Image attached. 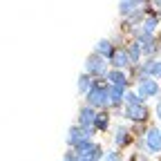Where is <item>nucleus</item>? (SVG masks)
<instances>
[{"mask_svg":"<svg viewBox=\"0 0 161 161\" xmlns=\"http://www.w3.org/2000/svg\"><path fill=\"white\" fill-rule=\"evenodd\" d=\"M105 78H98V80H94V85H92V90H90V94L85 96V105H90V108H94V110H105V108H110V92H108V83H103Z\"/></svg>","mask_w":161,"mask_h":161,"instance_id":"obj_1","label":"nucleus"},{"mask_svg":"<svg viewBox=\"0 0 161 161\" xmlns=\"http://www.w3.org/2000/svg\"><path fill=\"white\" fill-rule=\"evenodd\" d=\"M85 74H90L94 80L105 78V76L110 74V69H108V60H105L103 56H98L96 52H94V54H90V56H87V60H85Z\"/></svg>","mask_w":161,"mask_h":161,"instance_id":"obj_2","label":"nucleus"},{"mask_svg":"<svg viewBox=\"0 0 161 161\" xmlns=\"http://www.w3.org/2000/svg\"><path fill=\"white\" fill-rule=\"evenodd\" d=\"M76 157L78 159H85V161H103L105 159V152L98 143H94L92 139H87L85 143H80L78 148H74Z\"/></svg>","mask_w":161,"mask_h":161,"instance_id":"obj_3","label":"nucleus"},{"mask_svg":"<svg viewBox=\"0 0 161 161\" xmlns=\"http://www.w3.org/2000/svg\"><path fill=\"white\" fill-rule=\"evenodd\" d=\"M96 114H98V110H94V108H90V105H83L78 110V125L83 128L90 136H94L98 130H96Z\"/></svg>","mask_w":161,"mask_h":161,"instance_id":"obj_4","label":"nucleus"},{"mask_svg":"<svg viewBox=\"0 0 161 161\" xmlns=\"http://www.w3.org/2000/svg\"><path fill=\"white\" fill-rule=\"evenodd\" d=\"M143 143L148 154H161V130L159 128H148L143 134Z\"/></svg>","mask_w":161,"mask_h":161,"instance_id":"obj_5","label":"nucleus"},{"mask_svg":"<svg viewBox=\"0 0 161 161\" xmlns=\"http://www.w3.org/2000/svg\"><path fill=\"white\" fill-rule=\"evenodd\" d=\"M159 92H161L159 80H154V78H139V80H136V94H139L141 98H152V96H157Z\"/></svg>","mask_w":161,"mask_h":161,"instance_id":"obj_6","label":"nucleus"},{"mask_svg":"<svg viewBox=\"0 0 161 161\" xmlns=\"http://www.w3.org/2000/svg\"><path fill=\"white\" fill-rule=\"evenodd\" d=\"M123 116L128 119V121H132V123H136V125H141V123H146L148 121V116H150V112H148V108L141 103V105H134V108H123Z\"/></svg>","mask_w":161,"mask_h":161,"instance_id":"obj_7","label":"nucleus"},{"mask_svg":"<svg viewBox=\"0 0 161 161\" xmlns=\"http://www.w3.org/2000/svg\"><path fill=\"white\" fill-rule=\"evenodd\" d=\"M110 63H112L114 69H121V72H123L125 67H134L132 60H130V54H128V47H116L112 58H110Z\"/></svg>","mask_w":161,"mask_h":161,"instance_id":"obj_8","label":"nucleus"},{"mask_svg":"<svg viewBox=\"0 0 161 161\" xmlns=\"http://www.w3.org/2000/svg\"><path fill=\"white\" fill-rule=\"evenodd\" d=\"M87 139H92V136H90L83 128L76 123V125H72V128H69V132H67V146L74 150V148H78L80 143H85Z\"/></svg>","mask_w":161,"mask_h":161,"instance_id":"obj_9","label":"nucleus"},{"mask_svg":"<svg viewBox=\"0 0 161 161\" xmlns=\"http://www.w3.org/2000/svg\"><path fill=\"white\" fill-rule=\"evenodd\" d=\"M105 80L110 85H114V87H128V76H125V72H121V69H110Z\"/></svg>","mask_w":161,"mask_h":161,"instance_id":"obj_10","label":"nucleus"},{"mask_svg":"<svg viewBox=\"0 0 161 161\" xmlns=\"http://www.w3.org/2000/svg\"><path fill=\"white\" fill-rule=\"evenodd\" d=\"M130 141H132L130 130H128L125 125H119V128H116V132H114V146H116V148H125Z\"/></svg>","mask_w":161,"mask_h":161,"instance_id":"obj_11","label":"nucleus"},{"mask_svg":"<svg viewBox=\"0 0 161 161\" xmlns=\"http://www.w3.org/2000/svg\"><path fill=\"white\" fill-rule=\"evenodd\" d=\"M114 49H116V47L112 45V40H110V38H103V40H98V43H96V49H94V52L108 60V58H112Z\"/></svg>","mask_w":161,"mask_h":161,"instance_id":"obj_12","label":"nucleus"},{"mask_svg":"<svg viewBox=\"0 0 161 161\" xmlns=\"http://www.w3.org/2000/svg\"><path fill=\"white\" fill-rule=\"evenodd\" d=\"M143 5L141 3H134V0H123V3H119L116 5V9H119V14L123 16V18H128V16H132L136 9H141Z\"/></svg>","mask_w":161,"mask_h":161,"instance_id":"obj_13","label":"nucleus"},{"mask_svg":"<svg viewBox=\"0 0 161 161\" xmlns=\"http://www.w3.org/2000/svg\"><path fill=\"white\" fill-rule=\"evenodd\" d=\"M159 16H157V11L154 14H148L146 16V20H143V25H141V29H143L146 34H150V36H154V31H157V27H159Z\"/></svg>","mask_w":161,"mask_h":161,"instance_id":"obj_14","label":"nucleus"},{"mask_svg":"<svg viewBox=\"0 0 161 161\" xmlns=\"http://www.w3.org/2000/svg\"><path fill=\"white\" fill-rule=\"evenodd\" d=\"M128 54H130L132 65L136 67V65H139V58H141V54H143V47H141V43H139V40H130V43H128Z\"/></svg>","mask_w":161,"mask_h":161,"instance_id":"obj_15","label":"nucleus"},{"mask_svg":"<svg viewBox=\"0 0 161 161\" xmlns=\"http://www.w3.org/2000/svg\"><path fill=\"white\" fill-rule=\"evenodd\" d=\"M92 85H94V78L90 76V74H80L78 76V92L80 94H90V90H92Z\"/></svg>","mask_w":161,"mask_h":161,"instance_id":"obj_16","label":"nucleus"},{"mask_svg":"<svg viewBox=\"0 0 161 161\" xmlns=\"http://www.w3.org/2000/svg\"><path fill=\"white\" fill-rule=\"evenodd\" d=\"M108 125H110V114L105 112V110H101L98 114H96V130H108Z\"/></svg>","mask_w":161,"mask_h":161,"instance_id":"obj_17","label":"nucleus"},{"mask_svg":"<svg viewBox=\"0 0 161 161\" xmlns=\"http://www.w3.org/2000/svg\"><path fill=\"white\" fill-rule=\"evenodd\" d=\"M141 103H143V98H141L134 90H128L125 92V105L128 108H134V105H141Z\"/></svg>","mask_w":161,"mask_h":161,"instance_id":"obj_18","label":"nucleus"},{"mask_svg":"<svg viewBox=\"0 0 161 161\" xmlns=\"http://www.w3.org/2000/svg\"><path fill=\"white\" fill-rule=\"evenodd\" d=\"M103 161H121V154L119 152H114V150H110L108 154H105V159Z\"/></svg>","mask_w":161,"mask_h":161,"instance_id":"obj_19","label":"nucleus"},{"mask_svg":"<svg viewBox=\"0 0 161 161\" xmlns=\"http://www.w3.org/2000/svg\"><path fill=\"white\" fill-rule=\"evenodd\" d=\"M63 161H78V157H76V152H74V150H69V152L63 157Z\"/></svg>","mask_w":161,"mask_h":161,"instance_id":"obj_20","label":"nucleus"},{"mask_svg":"<svg viewBox=\"0 0 161 161\" xmlns=\"http://www.w3.org/2000/svg\"><path fill=\"white\" fill-rule=\"evenodd\" d=\"M152 7H157V16L161 18V0H157V3H152Z\"/></svg>","mask_w":161,"mask_h":161,"instance_id":"obj_21","label":"nucleus"},{"mask_svg":"<svg viewBox=\"0 0 161 161\" xmlns=\"http://www.w3.org/2000/svg\"><path fill=\"white\" fill-rule=\"evenodd\" d=\"M154 114H157V119L161 121V101H159V103H157V108H154Z\"/></svg>","mask_w":161,"mask_h":161,"instance_id":"obj_22","label":"nucleus"},{"mask_svg":"<svg viewBox=\"0 0 161 161\" xmlns=\"http://www.w3.org/2000/svg\"><path fill=\"white\" fill-rule=\"evenodd\" d=\"M132 161H148V159H146L143 154H134V159H132Z\"/></svg>","mask_w":161,"mask_h":161,"instance_id":"obj_23","label":"nucleus"},{"mask_svg":"<svg viewBox=\"0 0 161 161\" xmlns=\"http://www.w3.org/2000/svg\"><path fill=\"white\" fill-rule=\"evenodd\" d=\"M157 40H159V54H161V36H159V38H157Z\"/></svg>","mask_w":161,"mask_h":161,"instance_id":"obj_24","label":"nucleus"},{"mask_svg":"<svg viewBox=\"0 0 161 161\" xmlns=\"http://www.w3.org/2000/svg\"><path fill=\"white\" fill-rule=\"evenodd\" d=\"M78 161H85V159H78Z\"/></svg>","mask_w":161,"mask_h":161,"instance_id":"obj_25","label":"nucleus"}]
</instances>
